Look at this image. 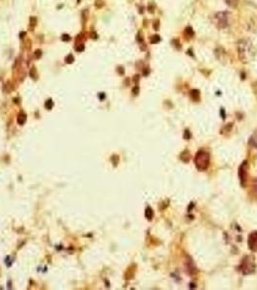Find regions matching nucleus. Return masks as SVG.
I'll return each instance as SVG.
<instances>
[{"label": "nucleus", "mask_w": 257, "mask_h": 290, "mask_svg": "<svg viewBox=\"0 0 257 290\" xmlns=\"http://www.w3.org/2000/svg\"><path fill=\"white\" fill-rule=\"evenodd\" d=\"M238 53L241 59H243L244 61H247L249 59V55L253 54V52L252 48L248 42L240 41V43L238 44Z\"/></svg>", "instance_id": "nucleus-2"}, {"label": "nucleus", "mask_w": 257, "mask_h": 290, "mask_svg": "<svg viewBox=\"0 0 257 290\" xmlns=\"http://www.w3.org/2000/svg\"><path fill=\"white\" fill-rule=\"evenodd\" d=\"M62 39H63V41H65V42H68V41H70L71 37H70L69 35H67V34H64V35L62 36Z\"/></svg>", "instance_id": "nucleus-16"}, {"label": "nucleus", "mask_w": 257, "mask_h": 290, "mask_svg": "<svg viewBox=\"0 0 257 290\" xmlns=\"http://www.w3.org/2000/svg\"><path fill=\"white\" fill-rule=\"evenodd\" d=\"M36 23H37V20H36V19L35 18H30V23H31V25H35L36 24Z\"/></svg>", "instance_id": "nucleus-17"}, {"label": "nucleus", "mask_w": 257, "mask_h": 290, "mask_svg": "<svg viewBox=\"0 0 257 290\" xmlns=\"http://www.w3.org/2000/svg\"><path fill=\"white\" fill-rule=\"evenodd\" d=\"M247 162H245L243 164H242V166H241V168H240V177H241V181H242V183H243L244 185H245V183H246V180H247V166L246 168V165H247Z\"/></svg>", "instance_id": "nucleus-5"}, {"label": "nucleus", "mask_w": 257, "mask_h": 290, "mask_svg": "<svg viewBox=\"0 0 257 290\" xmlns=\"http://www.w3.org/2000/svg\"><path fill=\"white\" fill-rule=\"evenodd\" d=\"M25 120H26V116H25V114H23V113H20V114L19 115V117H18V122L19 123V124H23V123L25 122Z\"/></svg>", "instance_id": "nucleus-10"}, {"label": "nucleus", "mask_w": 257, "mask_h": 290, "mask_svg": "<svg viewBox=\"0 0 257 290\" xmlns=\"http://www.w3.org/2000/svg\"><path fill=\"white\" fill-rule=\"evenodd\" d=\"M46 106H47V107L48 108V110H50L51 106H53V104H52V101H51V100H48V101L47 102V103H46Z\"/></svg>", "instance_id": "nucleus-14"}, {"label": "nucleus", "mask_w": 257, "mask_h": 290, "mask_svg": "<svg viewBox=\"0 0 257 290\" xmlns=\"http://www.w3.org/2000/svg\"><path fill=\"white\" fill-rule=\"evenodd\" d=\"M41 53H42V52H41V50H37V52H35V54H36V57H37V58H39V57L41 56Z\"/></svg>", "instance_id": "nucleus-18"}, {"label": "nucleus", "mask_w": 257, "mask_h": 290, "mask_svg": "<svg viewBox=\"0 0 257 290\" xmlns=\"http://www.w3.org/2000/svg\"><path fill=\"white\" fill-rule=\"evenodd\" d=\"M190 97H192V99L193 101L199 100V98H200L199 91H198V90H192V91H190Z\"/></svg>", "instance_id": "nucleus-6"}, {"label": "nucleus", "mask_w": 257, "mask_h": 290, "mask_svg": "<svg viewBox=\"0 0 257 290\" xmlns=\"http://www.w3.org/2000/svg\"><path fill=\"white\" fill-rule=\"evenodd\" d=\"M224 2L230 7H236L239 3V0H224Z\"/></svg>", "instance_id": "nucleus-8"}, {"label": "nucleus", "mask_w": 257, "mask_h": 290, "mask_svg": "<svg viewBox=\"0 0 257 290\" xmlns=\"http://www.w3.org/2000/svg\"><path fill=\"white\" fill-rule=\"evenodd\" d=\"M84 49V45H79V46H77V48H76V50L77 52H82V50Z\"/></svg>", "instance_id": "nucleus-15"}, {"label": "nucleus", "mask_w": 257, "mask_h": 290, "mask_svg": "<svg viewBox=\"0 0 257 290\" xmlns=\"http://www.w3.org/2000/svg\"><path fill=\"white\" fill-rule=\"evenodd\" d=\"M160 41V37L159 35H154V36H152L151 37V40H150V42L152 43V44H157V43H159Z\"/></svg>", "instance_id": "nucleus-11"}, {"label": "nucleus", "mask_w": 257, "mask_h": 290, "mask_svg": "<svg viewBox=\"0 0 257 290\" xmlns=\"http://www.w3.org/2000/svg\"><path fill=\"white\" fill-rule=\"evenodd\" d=\"M73 60H75V58H73V56L72 54H69V56L66 57V62L67 63H73Z\"/></svg>", "instance_id": "nucleus-13"}, {"label": "nucleus", "mask_w": 257, "mask_h": 290, "mask_svg": "<svg viewBox=\"0 0 257 290\" xmlns=\"http://www.w3.org/2000/svg\"><path fill=\"white\" fill-rule=\"evenodd\" d=\"M215 23L218 28H225L228 25V13L219 12L215 14Z\"/></svg>", "instance_id": "nucleus-3"}, {"label": "nucleus", "mask_w": 257, "mask_h": 290, "mask_svg": "<svg viewBox=\"0 0 257 290\" xmlns=\"http://www.w3.org/2000/svg\"><path fill=\"white\" fill-rule=\"evenodd\" d=\"M194 164L198 170H206L210 164V155L206 151L200 150L194 158Z\"/></svg>", "instance_id": "nucleus-1"}, {"label": "nucleus", "mask_w": 257, "mask_h": 290, "mask_svg": "<svg viewBox=\"0 0 257 290\" xmlns=\"http://www.w3.org/2000/svg\"><path fill=\"white\" fill-rule=\"evenodd\" d=\"M145 216H146V218H147L148 220H152V218H153V216H154V213H153V210H152L150 207H148V208L146 209Z\"/></svg>", "instance_id": "nucleus-7"}, {"label": "nucleus", "mask_w": 257, "mask_h": 290, "mask_svg": "<svg viewBox=\"0 0 257 290\" xmlns=\"http://www.w3.org/2000/svg\"><path fill=\"white\" fill-rule=\"evenodd\" d=\"M252 191H253V193L257 197V178L254 179L253 181V184H252Z\"/></svg>", "instance_id": "nucleus-12"}, {"label": "nucleus", "mask_w": 257, "mask_h": 290, "mask_svg": "<svg viewBox=\"0 0 257 290\" xmlns=\"http://www.w3.org/2000/svg\"><path fill=\"white\" fill-rule=\"evenodd\" d=\"M248 246L252 251H257V232H253L249 235Z\"/></svg>", "instance_id": "nucleus-4"}, {"label": "nucleus", "mask_w": 257, "mask_h": 290, "mask_svg": "<svg viewBox=\"0 0 257 290\" xmlns=\"http://www.w3.org/2000/svg\"><path fill=\"white\" fill-rule=\"evenodd\" d=\"M185 34L188 36V37H189V38H192V37H193V36H194V32H193V28L190 27V26H189V27H187V28H186V30H185Z\"/></svg>", "instance_id": "nucleus-9"}]
</instances>
